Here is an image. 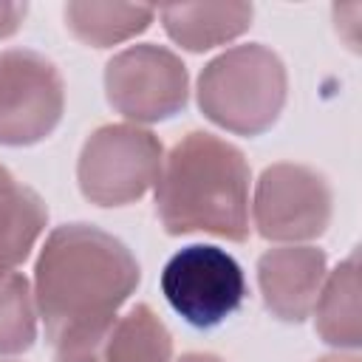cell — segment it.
<instances>
[{
	"label": "cell",
	"instance_id": "cell-1",
	"mask_svg": "<svg viewBox=\"0 0 362 362\" xmlns=\"http://www.w3.org/2000/svg\"><path fill=\"white\" fill-rule=\"evenodd\" d=\"M139 286V263L113 235L71 223L51 232L37 260L34 303L51 342L88 331L113 314Z\"/></svg>",
	"mask_w": 362,
	"mask_h": 362
},
{
	"label": "cell",
	"instance_id": "cell-2",
	"mask_svg": "<svg viewBox=\"0 0 362 362\" xmlns=\"http://www.w3.org/2000/svg\"><path fill=\"white\" fill-rule=\"evenodd\" d=\"M156 201L170 235L212 232L246 240L249 167L243 153L212 133L184 136L161 161Z\"/></svg>",
	"mask_w": 362,
	"mask_h": 362
},
{
	"label": "cell",
	"instance_id": "cell-3",
	"mask_svg": "<svg viewBox=\"0 0 362 362\" xmlns=\"http://www.w3.org/2000/svg\"><path fill=\"white\" fill-rule=\"evenodd\" d=\"M286 99V71L263 45H238L212 59L198 82L201 110L235 133L266 130Z\"/></svg>",
	"mask_w": 362,
	"mask_h": 362
},
{
	"label": "cell",
	"instance_id": "cell-4",
	"mask_svg": "<svg viewBox=\"0 0 362 362\" xmlns=\"http://www.w3.org/2000/svg\"><path fill=\"white\" fill-rule=\"evenodd\" d=\"M161 294L189 325L215 328L243 305L246 280L240 263L229 252L192 243L167 260Z\"/></svg>",
	"mask_w": 362,
	"mask_h": 362
},
{
	"label": "cell",
	"instance_id": "cell-5",
	"mask_svg": "<svg viewBox=\"0 0 362 362\" xmlns=\"http://www.w3.org/2000/svg\"><path fill=\"white\" fill-rule=\"evenodd\" d=\"M158 139L130 124L96 130L79 156V187L85 198L102 206H122L144 195V189L158 181Z\"/></svg>",
	"mask_w": 362,
	"mask_h": 362
},
{
	"label": "cell",
	"instance_id": "cell-6",
	"mask_svg": "<svg viewBox=\"0 0 362 362\" xmlns=\"http://www.w3.org/2000/svg\"><path fill=\"white\" fill-rule=\"evenodd\" d=\"M62 116L59 71L34 51L0 54V141L31 144Z\"/></svg>",
	"mask_w": 362,
	"mask_h": 362
},
{
	"label": "cell",
	"instance_id": "cell-7",
	"mask_svg": "<svg viewBox=\"0 0 362 362\" xmlns=\"http://www.w3.org/2000/svg\"><path fill=\"white\" fill-rule=\"evenodd\" d=\"M110 105L139 122L173 116L187 102L184 62L158 45H133L107 62L105 74Z\"/></svg>",
	"mask_w": 362,
	"mask_h": 362
},
{
	"label": "cell",
	"instance_id": "cell-8",
	"mask_svg": "<svg viewBox=\"0 0 362 362\" xmlns=\"http://www.w3.org/2000/svg\"><path fill=\"white\" fill-rule=\"evenodd\" d=\"M252 215L263 238L272 240L314 238L328 223L331 192L314 170L294 164H274L257 181Z\"/></svg>",
	"mask_w": 362,
	"mask_h": 362
},
{
	"label": "cell",
	"instance_id": "cell-9",
	"mask_svg": "<svg viewBox=\"0 0 362 362\" xmlns=\"http://www.w3.org/2000/svg\"><path fill=\"white\" fill-rule=\"evenodd\" d=\"M170 331L147 305L54 342V362H170Z\"/></svg>",
	"mask_w": 362,
	"mask_h": 362
},
{
	"label": "cell",
	"instance_id": "cell-10",
	"mask_svg": "<svg viewBox=\"0 0 362 362\" xmlns=\"http://www.w3.org/2000/svg\"><path fill=\"white\" fill-rule=\"evenodd\" d=\"M325 272V255L311 246H280L260 257L257 280L266 308L288 322L311 314Z\"/></svg>",
	"mask_w": 362,
	"mask_h": 362
},
{
	"label": "cell",
	"instance_id": "cell-11",
	"mask_svg": "<svg viewBox=\"0 0 362 362\" xmlns=\"http://www.w3.org/2000/svg\"><path fill=\"white\" fill-rule=\"evenodd\" d=\"M48 209L40 195L0 164V280L28 257L42 235Z\"/></svg>",
	"mask_w": 362,
	"mask_h": 362
},
{
	"label": "cell",
	"instance_id": "cell-12",
	"mask_svg": "<svg viewBox=\"0 0 362 362\" xmlns=\"http://www.w3.org/2000/svg\"><path fill=\"white\" fill-rule=\"evenodd\" d=\"M161 20L167 34L189 48L204 51L212 45H221L252 23V6L249 3H184V6H164Z\"/></svg>",
	"mask_w": 362,
	"mask_h": 362
},
{
	"label": "cell",
	"instance_id": "cell-13",
	"mask_svg": "<svg viewBox=\"0 0 362 362\" xmlns=\"http://www.w3.org/2000/svg\"><path fill=\"white\" fill-rule=\"evenodd\" d=\"M156 8L150 6H127V3H68L65 23L76 40L105 48L122 42L147 28Z\"/></svg>",
	"mask_w": 362,
	"mask_h": 362
},
{
	"label": "cell",
	"instance_id": "cell-14",
	"mask_svg": "<svg viewBox=\"0 0 362 362\" xmlns=\"http://www.w3.org/2000/svg\"><path fill=\"white\" fill-rule=\"evenodd\" d=\"M317 331L325 342L334 345H356L359 342V274L356 255H351L337 272L328 277L317 303Z\"/></svg>",
	"mask_w": 362,
	"mask_h": 362
},
{
	"label": "cell",
	"instance_id": "cell-15",
	"mask_svg": "<svg viewBox=\"0 0 362 362\" xmlns=\"http://www.w3.org/2000/svg\"><path fill=\"white\" fill-rule=\"evenodd\" d=\"M37 337L34 300L28 280L23 274H8L0 280V354H20L31 348Z\"/></svg>",
	"mask_w": 362,
	"mask_h": 362
},
{
	"label": "cell",
	"instance_id": "cell-16",
	"mask_svg": "<svg viewBox=\"0 0 362 362\" xmlns=\"http://www.w3.org/2000/svg\"><path fill=\"white\" fill-rule=\"evenodd\" d=\"M28 6L25 3H0V37H8L20 28Z\"/></svg>",
	"mask_w": 362,
	"mask_h": 362
},
{
	"label": "cell",
	"instance_id": "cell-17",
	"mask_svg": "<svg viewBox=\"0 0 362 362\" xmlns=\"http://www.w3.org/2000/svg\"><path fill=\"white\" fill-rule=\"evenodd\" d=\"M178 362H221V359L218 356H209V354H189V356H184Z\"/></svg>",
	"mask_w": 362,
	"mask_h": 362
},
{
	"label": "cell",
	"instance_id": "cell-18",
	"mask_svg": "<svg viewBox=\"0 0 362 362\" xmlns=\"http://www.w3.org/2000/svg\"><path fill=\"white\" fill-rule=\"evenodd\" d=\"M320 362H359L354 356H328V359H320Z\"/></svg>",
	"mask_w": 362,
	"mask_h": 362
}]
</instances>
